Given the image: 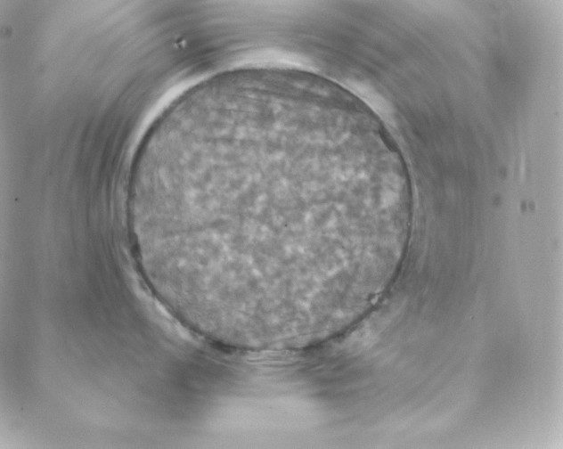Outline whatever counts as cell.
<instances>
[{
	"instance_id": "1",
	"label": "cell",
	"mask_w": 563,
	"mask_h": 449,
	"mask_svg": "<svg viewBox=\"0 0 563 449\" xmlns=\"http://www.w3.org/2000/svg\"><path fill=\"white\" fill-rule=\"evenodd\" d=\"M382 171L355 107L317 86L224 87L180 124L151 221L154 241L215 281H314L379 229Z\"/></svg>"
}]
</instances>
